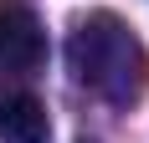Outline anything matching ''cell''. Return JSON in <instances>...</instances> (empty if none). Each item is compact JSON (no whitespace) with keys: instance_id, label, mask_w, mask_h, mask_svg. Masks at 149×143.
I'll list each match as a JSON object with an SVG mask.
<instances>
[{"instance_id":"cell-1","label":"cell","mask_w":149,"mask_h":143,"mask_svg":"<svg viewBox=\"0 0 149 143\" xmlns=\"http://www.w3.org/2000/svg\"><path fill=\"white\" fill-rule=\"evenodd\" d=\"M67 67L88 92H98L113 107H134L149 87V51L134 36V26L113 10H93L72 26Z\"/></svg>"},{"instance_id":"cell-2","label":"cell","mask_w":149,"mask_h":143,"mask_svg":"<svg viewBox=\"0 0 149 143\" xmlns=\"http://www.w3.org/2000/svg\"><path fill=\"white\" fill-rule=\"evenodd\" d=\"M46 61V31L21 0H0V77H26Z\"/></svg>"},{"instance_id":"cell-3","label":"cell","mask_w":149,"mask_h":143,"mask_svg":"<svg viewBox=\"0 0 149 143\" xmlns=\"http://www.w3.org/2000/svg\"><path fill=\"white\" fill-rule=\"evenodd\" d=\"M0 138L5 143H46L52 138L46 107L31 97V92H5V97H0Z\"/></svg>"}]
</instances>
